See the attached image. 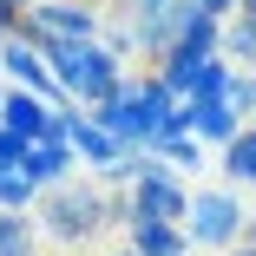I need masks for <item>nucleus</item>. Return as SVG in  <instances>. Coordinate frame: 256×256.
Returning <instances> with one entry per match:
<instances>
[{
  "label": "nucleus",
  "instance_id": "nucleus-1",
  "mask_svg": "<svg viewBox=\"0 0 256 256\" xmlns=\"http://www.w3.org/2000/svg\"><path fill=\"white\" fill-rule=\"evenodd\" d=\"M132 224V204H125V190H106V184H79V178H66L60 190H40V204H33V230L40 236H53V243H92V236H106V230H125Z\"/></svg>",
  "mask_w": 256,
  "mask_h": 256
},
{
  "label": "nucleus",
  "instance_id": "nucleus-2",
  "mask_svg": "<svg viewBox=\"0 0 256 256\" xmlns=\"http://www.w3.org/2000/svg\"><path fill=\"white\" fill-rule=\"evenodd\" d=\"M33 53L46 60V72H53V86L72 98L79 112H92V106H106V98L125 86V66L106 53L98 40H72V46H33Z\"/></svg>",
  "mask_w": 256,
  "mask_h": 256
},
{
  "label": "nucleus",
  "instance_id": "nucleus-3",
  "mask_svg": "<svg viewBox=\"0 0 256 256\" xmlns=\"http://www.w3.org/2000/svg\"><path fill=\"white\" fill-rule=\"evenodd\" d=\"M184 243L190 250H236L243 243V197L236 190H190V210H184Z\"/></svg>",
  "mask_w": 256,
  "mask_h": 256
},
{
  "label": "nucleus",
  "instance_id": "nucleus-4",
  "mask_svg": "<svg viewBox=\"0 0 256 256\" xmlns=\"http://www.w3.org/2000/svg\"><path fill=\"white\" fill-rule=\"evenodd\" d=\"M98 14L92 0H33V7L20 14V33L26 46H72V40H98Z\"/></svg>",
  "mask_w": 256,
  "mask_h": 256
},
{
  "label": "nucleus",
  "instance_id": "nucleus-5",
  "mask_svg": "<svg viewBox=\"0 0 256 256\" xmlns=\"http://www.w3.org/2000/svg\"><path fill=\"white\" fill-rule=\"evenodd\" d=\"M125 204H132V217H144V224H184L190 190H184V178H178V171H164L158 158H151V171L125 190Z\"/></svg>",
  "mask_w": 256,
  "mask_h": 256
},
{
  "label": "nucleus",
  "instance_id": "nucleus-6",
  "mask_svg": "<svg viewBox=\"0 0 256 256\" xmlns=\"http://www.w3.org/2000/svg\"><path fill=\"white\" fill-rule=\"evenodd\" d=\"M0 72H7L20 92H33V98H46V106H53V112H72V98L53 86V72H46V60L33 53V46L26 40H0Z\"/></svg>",
  "mask_w": 256,
  "mask_h": 256
},
{
  "label": "nucleus",
  "instance_id": "nucleus-7",
  "mask_svg": "<svg viewBox=\"0 0 256 256\" xmlns=\"http://www.w3.org/2000/svg\"><path fill=\"white\" fill-rule=\"evenodd\" d=\"M66 144H72V158H79V164H86L92 178H106V171H112V164L125 158V151H132V144H118V138H112L106 125H98L92 112H79V106L66 112Z\"/></svg>",
  "mask_w": 256,
  "mask_h": 256
},
{
  "label": "nucleus",
  "instance_id": "nucleus-8",
  "mask_svg": "<svg viewBox=\"0 0 256 256\" xmlns=\"http://www.w3.org/2000/svg\"><path fill=\"white\" fill-rule=\"evenodd\" d=\"M92 118L106 125L118 144H132V151H151V138H158V132H151V118L138 112V79H132V72H125V86L106 98V106H92Z\"/></svg>",
  "mask_w": 256,
  "mask_h": 256
},
{
  "label": "nucleus",
  "instance_id": "nucleus-9",
  "mask_svg": "<svg viewBox=\"0 0 256 256\" xmlns=\"http://www.w3.org/2000/svg\"><path fill=\"white\" fill-rule=\"evenodd\" d=\"M178 132H190V138H197L204 151H210V144L224 151V144H230V138L243 132V118H236V112L224 106V98H184V106H178Z\"/></svg>",
  "mask_w": 256,
  "mask_h": 256
},
{
  "label": "nucleus",
  "instance_id": "nucleus-10",
  "mask_svg": "<svg viewBox=\"0 0 256 256\" xmlns=\"http://www.w3.org/2000/svg\"><path fill=\"white\" fill-rule=\"evenodd\" d=\"M72 171H79V158H72V144H66V138H33V144H26V158H20V178H26L33 190H60Z\"/></svg>",
  "mask_w": 256,
  "mask_h": 256
},
{
  "label": "nucleus",
  "instance_id": "nucleus-11",
  "mask_svg": "<svg viewBox=\"0 0 256 256\" xmlns=\"http://www.w3.org/2000/svg\"><path fill=\"white\" fill-rule=\"evenodd\" d=\"M0 132H14V138H46L53 132V106L46 98H33V92H20V86H7L0 92Z\"/></svg>",
  "mask_w": 256,
  "mask_h": 256
},
{
  "label": "nucleus",
  "instance_id": "nucleus-12",
  "mask_svg": "<svg viewBox=\"0 0 256 256\" xmlns=\"http://www.w3.org/2000/svg\"><path fill=\"white\" fill-rule=\"evenodd\" d=\"M125 250L132 256H190V243H184L178 224H144V217L125 224Z\"/></svg>",
  "mask_w": 256,
  "mask_h": 256
},
{
  "label": "nucleus",
  "instance_id": "nucleus-13",
  "mask_svg": "<svg viewBox=\"0 0 256 256\" xmlns=\"http://www.w3.org/2000/svg\"><path fill=\"white\" fill-rule=\"evenodd\" d=\"M217 60H224L230 72H256V20H243V14L224 20V46H217Z\"/></svg>",
  "mask_w": 256,
  "mask_h": 256
},
{
  "label": "nucleus",
  "instance_id": "nucleus-14",
  "mask_svg": "<svg viewBox=\"0 0 256 256\" xmlns=\"http://www.w3.org/2000/svg\"><path fill=\"white\" fill-rule=\"evenodd\" d=\"M217 164H224V178H230V184H256V132H250V125L217 151Z\"/></svg>",
  "mask_w": 256,
  "mask_h": 256
},
{
  "label": "nucleus",
  "instance_id": "nucleus-15",
  "mask_svg": "<svg viewBox=\"0 0 256 256\" xmlns=\"http://www.w3.org/2000/svg\"><path fill=\"white\" fill-rule=\"evenodd\" d=\"M151 158H158L164 171H197V164H204V144H197L190 132H164L158 144H151Z\"/></svg>",
  "mask_w": 256,
  "mask_h": 256
},
{
  "label": "nucleus",
  "instance_id": "nucleus-16",
  "mask_svg": "<svg viewBox=\"0 0 256 256\" xmlns=\"http://www.w3.org/2000/svg\"><path fill=\"white\" fill-rule=\"evenodd\" d=\"M33 250H40V230H33V217L0 210V256H33Z\"/></svg>",
  "mask_w": 256,
  "mask_h": 256
},
{
  "label": "nucleus",
  "instance_id": "nucleus-17",
  "mask_svg": "<svg viewBox=\"0 0 256 256\" xmlns=\"http://www.w3.org/2000/svg\"><path fill=\"white\" fill-rule=\"evenodd\" d=\"M98 46H106V53H112V60L125 66V60L138 53V26H132L125 14H112V20H98Z\"/></svg>",
  "mask_w": 256,
  "mask_h": 256
},
{
  "label": "nucleus",
  "instance_id": "nucleus-18",
  "mask_svg": "<svg viewBox=\"0 0 256 256\" xmlns=\"http://www.w3.org/2000/svg\"><path fill=\"white\" fill-rule=\"evenodd\" d=\"M33 204H40V190H33V184H26L20 171H0V210H14V217H26Z\"/></svg>",
  "mask_w": 256,
  "mask_h": 256
},
{
  "label": "nucleus",
  "instance_id": "nucleus-19",
  "mask_svg": "<svg viewBox=\"0 0 256 256\" xmlns=\"http://www.w3.org/2000/svg\"><path fill=\"white\" fill-rule=\"evenodd\" d=\"M224 106H230V112H236L243 125H256V72H236V79H230Z\"/></svg>",
  "mask_w": 256,
  "mask_h": 256
},
{
  "label": "nucleus",
  "instance_id": "nucleus-20",
  "mask_svg": "<svg viewBox=\"0 0 256 256\" xmlns=\"http://www.w3.org/2000/svg\"><path fill=\"white\" fill-rule=\"evenodd\" d=\"M184 0H118V14L132 20V26H151V20H164V14H178Z\"/></svg>",
  "mask_w": 256,
  "mask_h": 256
},
{
  "label": "nucleus",
  "instance_id": "nucleus-21",
  "mask_svg": "<svg viewBox=\"0 0 256 256\" xmlns=\"http://www.w3.org/2000/svg\"><path fill=\"white\" fill-rule=\"evenodd\" d=\"M20 158H26V138L0 132V171H20Z\"/></svg>",
  "mask_w": 256,
  "mask_h": 256
},
{
  "label": "nucleus",
  "instance_id": "nucleus-22",
  "mask_svg": "<svg viewBox=\"0 0 256 256\" xmlns=\"http://www.w3.org/2000/svg\"><path fill=\"white\" fill-rule=\"evenodd\" d=\"M190 7H197V14H210V20H230V14H236V0H190Z\"/></svg>",
  "mask_w": 256,
  "mask_h": 256
},
{
  "label": "nucleus",
  "instance_id": "nucleus-23",
  "mask_svg": "<svg viewBox=\"0 0 256 256\" xmlns=\"http://www.w3.org/2000/svg\"><path fill=\"white\" fill-rule=\"evenodd\" d=\"M243 243L256 250V210H243Z\"/></svg>",
  "mask_w": 256,
  "mask_h": 256
},
{
  "label": "nucleus",
  "instance_id": "nucleus-24",
  "mask_svg": "<svg viewBox=\"0 0 256 256\" xmlns=\"http://www.w3.org/2000/svg\"><path fill=\"white\" fill-rule=\"evenodd\" d=\"M236 14H243V20H256V0H236Z\"/></svg>",
  "mask_w": 256,
  "mask_h": 256
},
{
  "label": "nucleus",
  "instance_id": "nucleus-25",
  "mask_svg": "<svg viewBox=\"0 0 256 256\" xmlns=\"http://www.w3.org/2000/svg\"><path fill=\"white\" fill-rule=\"evenodd\" d=\"M224 256H256V250H250V243H236V250H224Z\"/></svg>",
  "mask_w": 256,
  "mask_h": 256
},
{
  "label": "nucleus",
  "instance_id": "nucleus-26",
  "mask_svg": "<svg viewBox=\"0 0 256 256\" xmlns=\"http://www.w3.org/2000/svg\"><path fill=\"white\" fill-rule=\"evenodd\" d=\"M106 256H132V250H106Z\"/></svg>",
  "mask_w": 256,
  "mask_h": 256
},
{
  "label": "nucleus",
  "instance_id": "nucleus-27",
  "mask_svg": "<svg viewBox=\"0 0 256 256\" xmlns=\"http://www.w3.org/2000/svg\"><path fill=\"white\" fill-rule=\"evenodd\" d=\"M0 92H7V86H0Z\"/></svg>",
  "mask_w": 256,
  "mask_h": 256
},
{
  "label": "nucleus",
  "instance_id": "nucleus-28",
  "mask_svg": "<svg viewBox=\"0 0 256 256\" xmlns=\"http://www.w3.org/2000/svg\"><path fill=\"white\" fill-rule=\"evenodd\" d=\"M250 132H256V125H250Z\"/></svg>",
  "mask_w": 256,
  "mask_h": 256
}]
</instances>
